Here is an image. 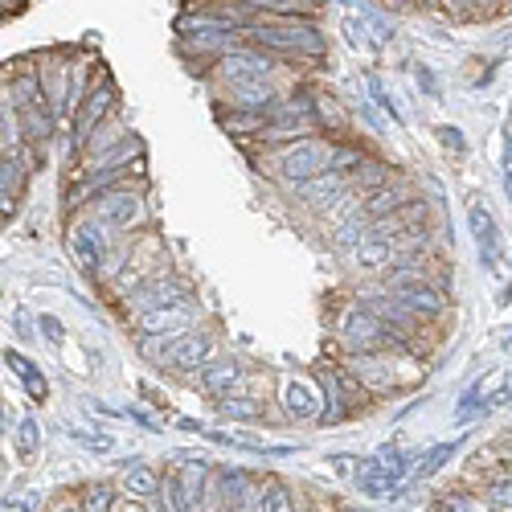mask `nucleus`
<instances>
[{
    "label": "nucleus",
    "instance_id": "6",
    "mask_svg": "<svg viewBox=\"0 0 512 512\" xmlns=\"http://www.w3.org/2000/svg\"><path fill=\"white\" fill-rule=\"evenodd\" d=\"M213 357V336L209 332H181V336H168L164 349L156 353V365L168 373H181V377H197V369Z\"/></svg>",
    "mask_w": 512,
    "mask_h": 512
},
{
    "label": "nucleus",
    "instance_id": "1",
    "mask_svg": "<svg viewBox=\"0 0 512 512\" xmlns=\"http://www.w3.org/2000/svg\"><path fill=\"white\" fill-rule=\"evenodd\" d=\"M328 156H332V136H295V140H283L267 152V168L283 181V185H295V181H308L316 173H328Z\"/></svg>",
    "mask_w": 512,
    "mask_h": 512
},
{
    "label": "nucleus",
    "instance_id": "10",
    "mask_svg": "<svg viewBox=\"0 0 512 512\" xmlns=\"http://www.w3.org/2000/svg\"><path fill=\"white\" fill-rule=\"evenodd\" d=\"M193 320H197V308L185 295V300H173L164 308H152V312L136 316V332L140 336H181V332L193 328Z\"/></svg>",
    "mask_w": 512,
    "mask_h": 512
},
{
    "label": "nucleus",
    "instance_id": "11",
    "mask_svg": "<svg viewBox=\"0 0 512 512\" xmlns=\"http://www.w3.org/2000/svg\"><path fill=\"white\" fill-rule=\"evenodd\" d=\"M349 189H353L349 177H345V173H332V168H328V173H316V177H308V181H295V185H291L295 201L308 205V209H320V213H324L332 201L345 197Z\"/></svg>",
    "mask_w": 512,
    "mask_h": 512
},
{
    "label": "nucleus",
    "instance_id": "34",
    "mask_svg": "<svg viewBox=\"0 0 512 512\" xmlns=\"http://www.w3.org/2000/svg\"><path fill=\"white\" fill-rule=\"evenodd\" d=\"M17 332H21V336H33V328H29V312H17Z\"/></svg>",
    "mask_w": 512,
    "mask_h": 512
},
{
    "label": "nucleus",
    "instance_id": "2",
    "mask_svg": "<svg viewBox=\"0 0 512 512\" xmlns=\"http://www.w3.org/2000/svg\"><path fill=\"white\" fill-rule=\"evenodd\" d=\"M87 218L111 226V230H123V234H132L148 222V201L140 189H132V181L127 185H115L107 193H99L91 205H87Z\"/></svg>",
    "mask_w": 512,
    "mask_h": 512
},
{
    "label": "nucleus",
    "instance_id": "14",
    "mask_svg": "<svg viewBox=\"0 0 512 512\" xmlns=\"http://www.w3.org/2000/svg\"><path fill=\"white\" fill-rule=\"evenodd\" d=\"M279 402H283L287 418H295V422H312L320 414V394L312 390V381H304V377H287L279 386Z\"/></svg>",
    "mask_w": 512,
    "mask_h": 512
},
{
    "label": "nucleus",
    "instance_id": "13",
    "mask_svg": "<svg viewBox=\"0 0 512 512\" xmlns=\"http://www.w3.org/2000/svg\"><path fill=\"white\" fill-rule=\"evenodd\" d=\"M197 381L209 398H222L230 394L238 381H242V361L238 357H209L201 369H197Z\"/></svg>",
    "mask_w": 512,
    "mask_h": 512
},
{
    "label": "nucleus",
    "instance_id": "29",
    "mask_svg": "<svg viewBox=\"0 0 512 512\" xmlns=\"http://www.w3.org/2000/svg\"><path fill=\"white\" fill-rule=\"evenodd\" d=\"M488 500L500 508H512V480H492L488 484Z\"/></svg>",
    "mask_w": 512,
    "mask_h": 512
},
{
    "label": "nucleus",
    "instance_id": "5",
    "mask_svg": "<svg viewBox=\"0 0 512 512\" xmlns=\"http://www.w3.org/2000/svg\"><path fill=\"white\" fill-rule=\"evenodd\" d=\"M336 336H340V345H345L349 353H365V349H398V336H394L386 324H381L373 312H365L361 304H353L345 316H340Z\"/></svg>",
    "mask_w": 512,
    "mask_h": 512
},
{
    "label": "nucleus",
    "instance_id": "23",
    "mask_svg": "<svg viewBox=\"0 0 512 512\" xmlns=\"http://www.w3.org/2000/svg\"><path fill=\"white\" fill-rule=\"evenodd\" d=\"M17 439H21V455H37V447H41V426H37L33 414L17 422Z\"/></svg>",
    "mask_w": 512,
    "mask_h": 512
},
{
    "label": "nucleus",
    "instance_id": "4",
    "mask_svg": "<svg viewBox=\"0 0 512 512\" xmlns=\"http://www.w3.org/2000/svg\"><path fill=\"white\" fill-rule=\"evenodd\" d=\"M37 66V82H41V95H46V107L54 115V123L62 127L70 119V54L66 50H46V54H37L33 58Z\"/></svg>",
    "mask_w": 512,
    "mask_h": 512
},
{
    "label": "nucleus",
    "instance_id": "28",
    "mask_svg": "<svg viewBox=\"0 0 512 512\" xmlns=\"http://www.w3.org/2000/svg\"><path fill=\"white\" fill-rule=\"evenodd\" d=\"M37 324H41V336H46L50 345H62V340H66V332H62V320H58V316H37Z\"/></svg>",
    "mask_w": 512,
    "mask_h": 512
},
{
    "label": "nucleus",
    "instance_id": "20",
    "mask_svg": "<svg viewBox=\"0 0 512 512\" xmlns=\"http://www.w3.org/2000/svg\"><path fill=\"white\" fill-rule=\"evenodd\" d=\"M5 365H9V369H13L17 377H21V381H25V390H29V394H33L37 402L50 394V390H46V377H41V369H37L33 361H25V357H21L17 349H9V353H5Z\"/></svg>",
    "mask_w": 512,
    "mask_h": 512
},
{
    "label": "nucleus",
    "instance_id": "8",
    "mask_svg": "<svg viewBox=\"0 0 512 512\" xmlns=\"http://www.w3.org/2000/svg\"><path fill=\"white\" fill-rule=\"evenodd\" d=\"M345 373L357 381L365 394H390L398 386L394 373V357H386L381 349H365V353H349L345 357Z\"/></svg>",
    "mask_w": 512,
    "mask_h": 512
},
{
    "label": "nucleus",
    "instance_id": "37",
    "mask_svg": "<svg viewBox=\"0 0 512 512\" xmlns=\"http://www.w3.org/2000/svg\"><path fill=\"white\" fill-rule=\"evenodd\" d=\"M0 17H5V13H0Z\"/></svg>",
    "mask_w": 512,
    "mask_h": 512
},
{
    "label": "nucleus",
    "instance_id": "38",
    "mask_svg": "<svg viewBox=\"0 0 512 512\" xmlns=\"http://www.w3.org/2000/svg\"><path fill=\"white\" fill-rule=\"evenodd\" d=\"M508 398H512V394H508Z\"/></svg>",
    "mask_w": 512,
    "mask_h": 512
},
{
    "label": "nucleus",
    "instance_id": "26",
    "mask_svg": "<svg viewBox=\"0 0 512 512\" xmlns=\"http://www.w3.org/2000/svg\"><path fill=\"white\" fill-rule=\"evenodd\" d=\"M439 508H443V512H480V508H476V500L467 496V492H443Z\"/></svg>",
    "mask_w": 512,
    "mask_h": 512
},
{
    "label": "nucleus",
    "instance_id": "21",
    "mask_svg": "<svg viewBox=\"0 0 512 512\" xmlns=\"http://www.w3.org/2000/svg\"><path fill=\"white\" fill-rule=\"evenodd\" d=\"M115 500H119V492L111 484H87L78 496L82 512H115Z\"/></svg>",
    "mask_w": 512,
    "mask_h": 512
},
{
    "label": "nucleus",
    "instance_id": "3",
    "mask_svg": "<svg viewBox=\"0 0 512 512\" xmlns=\"http://www.w3.org/2000/svg\"><path fill=\"white\" fill-rule=\"evenodd\" d=\"M111 111H115V87H111V78L103 74V78H95V82H91V91L82 95V103L74 107L66 148H70V152H82V148H87V140L95 136V127H99Z\"/></svg>",
    "mask_w": 512,
    "mask_h": 512
},
{
    "label": "nucleus",
    "instance_id": "15",
    "mask_svg": "<svg viewBox=\"0 0 512 512\" xmlns=\"http://www.w3.org/2000/svg\"><path fill=\"white\" fill-rule=\"evenodd\" d=\"M467 226H472V238H476V250H480V263L484 267H496L500 250H496V218L488 213V205H472L467 209Z\"/></svg>",
    "mask_w": 512,
    "mask_h": 512
},
{
    "label": "nucleus",
    "instance_id": "18",
    "mask_svg": "<svg viewBox=\"0 0 512 512\" xmlns=\"http://www.w3.org/2000/svg\"><path fill=\"white\" fill-rule=\"evenodd\" d=\"M365 238H369V218H365V209H357L353 218H345L340 226H332V250H336V254H353Z\"/></svg>",
    "mask_w": 512,
    "mask_h": 512
},
{
    "label": "nucleus",
    "instance_id": "36",
    "mask_svg": "<svg viewBox=\"0 0 512 512\" xmlns=\"http://www.w3.org/2000/svg\"><path fill=\"white\" fill-rule=\"evenodd\" d=\"M127 512H152V508H140V504H127Z\"/></svg>",
    "mask_w": 512,
    "mask_h": 512
},
{
    "label": "nucleus",
    "instance_id": "32",
    "mask_svg": "<svg viewBox=\"0 0 512 512\" xmlns=\"http://www.w3.org/2000/svg\"><path fill=\"white\" fill-rule=\"evenodd\" d=\"M50 512H82V504H78V500H58Z\"/></svg>",
    "mask_w": 512,
    "mask_h": 512
},
{
    "label": "nucleus",
    "instance_id": "33",
    "mask_svg": "<svg viewBox=\"0 0 512 512\" xmlns=\"http://www.w3.org/2000/svg\"><path fill=\"white\" fill-rule=\"evenodd\" d=\"M25 0H0V13H21Z\"/></svg>",
    "mask_w": 512,
    "mask_h": 512
},
{
    "label": "nucleus",
    "instance_id": "27",
    "mask_svg": "<svg viewBox=\"0 0 512 512\" xmlns=\"http://www.w3.org/2000/svg\"><path fill=\"white\" fill-rule=\"evenodd\" d=\"M345 29H349V41L357 50H369V25L361 17H345Z\"/></svg>",
    "mask_w": 512,
    "mask_h": 512
},
{
    "label": "nucleus",
    "instance_id": "7",
    "mask_svg": "<svg viewBox=\"0 0 512 512\" xmlns=\"http://www.w3.org/2000/svg\"><path fill=\"white\" fill-rule=\"evenodd\" d=\"M111 234H115V230L103 226V222H95V218L74 222V226H70V254H74V263H78L82 271L99 275L103 263H107V254H111Z\"/></svg>",
    "mask_w": 512,
    "mask_h": 512
},
{
    "label": "nucleus",
    "instance_id": "12",
    "mask_svg": "<svg viewBox=\"0 0 512 512\" xmlns=\"http://www.w3.org/2000/svg\"><path fill=\"white\" fill-rule=\"evenodd\" d=\"M349 267L357 271V275H365V279H377V275H390L394 267H398V246L394 242H386V238H365L353 254H349Z\"/></svg>",
    "mask_w": 512,
    "mask_h": 512
},
{
    "label": "nucleus",
    "instance_id": "16",
    "mask_svg": "<svg viewBox=\"0 0 512 512\" xmlns=\"http://www.w3.org/2000/svg\"><path fill=\"white\" fill-rule=\"evenodd\" d=\"M406 201H410V193H406V189H394V185L386 181V185H377V189L365 193L361 209H365V218H369V222H377V218H386V213L402 209Z\"/></svg>",
    "mask_w": 512,
    "mask_h": 512
},
{
    "label": "nucleus",
    "instance_id": "24",
    "mask_svg": "<svg viewBox=\"0 0 512 512\" xmlns=\"http://www.w3.org/2000/svg\"><path fill=\"white\" fill-rule=\"evenodd\" d=\"M455 451H459L455 443H443V447H435L431 455H426V459L418 463V476H422V480H426V476H435V472H439V467L447 463V455H455Z\"/></svg>",
    "mask_w": 512,
    "mask_h": 512
},
{
    "label": "nucleus",
    "instance_id": "31",
    "mask_svg": "<svg viewBox=\"0 0 512 512\" xmlns=\"http://www.w3.org/2000/svg\"><path fill=\"white\" fill-rule=\"evenodd\" d=\"M418 82H422V91L439 95V82H435V74H431V70H418Z\"/></svg>",
    "mask_w": 512,
    "mask_h": 512
},
{
    "label": "nucleus",
    "instance_id": "22",
    "mask_svg": "<svg viewBox=\"0 0 512 512\" xmlns=\"http://www.w3.org/2000/svg\"><path fill=\"white\" fill-rule=\"evenodd\" d=\"M259 512H295V496L287 484H271L267 496H263V508Z\"/></svg>",
    "mask_w": 512,
    "mask_h": 512
},
{
    "label": "nucleus",
    "instance_id": "25",
    "mask_svg": "<svg viewBox=\"0 0 512 512\" xmlns=\"http://www.w3.org/2000/svg\"><path fill=\"white\" fill-rule=\"evenodd\" d=\"M74 443H82V447H87V451H95V455H107L115 443L107 439V435H87V431H78V426H70V431H66Z\"/></svg>",
    "mask_w": 512,
    "mask_h": 512
},
{
    "label": "nucleus",
    "instance_id": "9",
    "mask_svg": "<svg viewBox=\"0 0 512 512\" xmlns=\"http://www.w3.org/2000/svg\"><path fill=\"white\" fill-rule=\"evenodd\" d=\"M189 295V287L181 283V279H173V275H152L148 283H140L132 295H123V308H127V316H144V312H152V308H164V304H173V300H185Z\"/></svg>",
    "mask_w": 512,
    "mask_h": 512
},
{
    "label": "nucleus",
    "instance_id": "35",
    "mask_svg": "<svg viewBox=\"0 0 512 512\" xmlns=\"http://www.w3.org/2000/svg\"><path fill=\"white\" fill-rule=\"evenodd\" d=\"M504 189H508V201H512V173H504Z\"/></svg>",
    "mask_w": 512,
    "mask_h": 512
},
{
    "label": "nucleus",
    "instance_id": "30",
    "mask_svg": "<svg viewBox=\"0 0 512 512\" xmlns=\"http://www.w3.org/2000/svg\"><path fill=\"white\" fill-rule=\"evenodd\" d=\"M439 140H443L451 152H463V132H459V127H439Z\"/></svg>",
    "mask_w": 512,
    "mask_h": 512
},
{
    "label": "nucleus",
    "instance_id": "17",
    "mask_svg": "<svg viewBox=\"0 0 512 512\" xmlns=\"http://www.w3.org/2000/svg\"><path fill=\"white\" fill-rule=\"evenodd\" d=\"M119 488L132 496V500H152V496L160 492V472H156V467H148V463H132V467L123 472Z\"/></svg>",
    "mask_w": 512,
    "mask_h": 512
},
{
    "label": "nucleus",
    "instance_id": "19",
    "mask_svg": "<svg viewBox=\"0 0 512 512\" xmlns=\"http://www.w3.org/2000/svg\"><path fill=\"white\" fill-rule=\"evenodd\" d=\"M218 410H222L226 418L250 422V418H263V410H267V406H263V398H259V394H234V390H230V394H222V398H218Z\"/></svg>",
    "mask_w": 512,
    "mask_h": 512
}]
</instances>
